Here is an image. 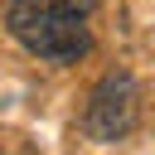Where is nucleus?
Masks as SVG:
<instances>
[{"label": "nucleus", "mask_w": 155, "mask_h": 155, "mask_svg": "<svg viewBox=\"0 0 155 155\" xmlns=\"http://www.w3.org/2000/svg\"><path fill=\"white\" fill-rule=\"evenodd\" d=\"M136 121H140V87H136V78L126 68H116L92 87L87 111H82V131L92 140L111 145V140H126L136 131Z\"/></svg>", "instance_id": "2"}, {"label": "nucleus", "mask_w": 155, "mask_h": 155, "mask_svg": "<svg viewBox=\"0 0 155 155\" xmlns=\"http://www.w3.org/2000/svg\"><path fill=\"white\" fill-rule=\"evenodd\" d=\"M5 155H10V150H5Z\"/></svg>", "instance_id": "3"}, {"label": "nucleus", "mask_w": 155, "mask_h": 155, "mask_svg": "<svg viewBox=\"0 0 155 155\" xmlns=\"http://www.w3.org/2000/svg\"><path fill=\"white\" fill-rule=\"evenodd\" d=\"M92 10L97 0H5V24L29 53L78 63L92 48Z\"/></svg>", "instance_id": "1"}]
</instances>
